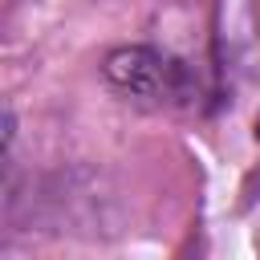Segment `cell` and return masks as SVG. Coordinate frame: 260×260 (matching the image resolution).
Masks as SVG:
<instances>
[{"label":"cell","mask_w":260,"mask_h":260,"mask_svg":"<svg viewBox=\"0 0 260 260\" xmlns=\"http://www.w3.org/2000/svg\"><path fill=\"white\" fill-rule=\"evenodd\" d=\"M102 73L122 98H130L138 106H154V110L191 106L195 93H199L191 65L179 61L175 53H162V49H150V45L110 49L106 61H102Z\"/></svg>","instance_id":"obj_1"},{"label":"cell","mask_w":260,"mask_h":260,"mask_svg":"<svg viewBox=\"0 0 260 260\" xmlns=\"http://www.w3.org/2000/svg\"><path fill=\"white\" fill-rule=\"evenodd\" d=\"M256 138H260V114H256Z\"/></svg>","instance_id":"obj_2"}]
</instances>
